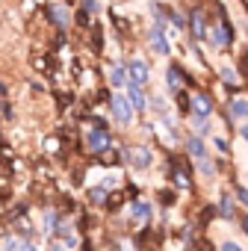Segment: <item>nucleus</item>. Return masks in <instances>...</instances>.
Masks as SVG:
<instances>
[{"label": "nucleus", "mask_w": 248, "mask_h": 251, "mask_svg": "<svg viewBox=\"0 0 248 251\" xmlns=\"http://www.w3.org/2000/svg\"><path fill=\"white\" fill-rule=\"evenodd\" d=\"M109 103H112V112H115V118L118 121H124V124H127L133 115H130V106H127V100H124L121 95H112L109 98Z\"/></svg>", "instance_id": "obj_1"}, {"label": "nucleus", "mask_w": 248, "mask_h": 251, "mask_svg": "<svg viewBox=\"0 0 248 251\" xmlns=\"http://www.w3.org/2000/svg\"><path fill=\"white\" fill-rule=\"evenodd\" d=\"M86 142H89V151H95V154H98V151L109 148V142H112V139H109V133H106V130H92Z\"/></svg>", "instance_id": "obj_2"}, {"label": "nucleus", "mask_w": 248, "mask_h": 251, "mask_svg": "<svg viewBox=\"0 0 248 251\" xmlns=\"http://www.w3.org/2000/svg\"><path fill=\"white\" fill-rule=\"evenodd\" d=\"M127 157H130V163H133L136 169H148V166H151V151H148V148H142V145L130 148V151H127Z\"/></svg>", "instance_id": "obj_3"}, {"label": "nucleus", "mask_w": 248, "mask_h": 251, "mask_svg": "<svg viewBox=\"0 0 248 251\" xmlns=\"http://www.w3.org/2000/svg\"><path fill=\"white\" fill-rule=\"evenodd\" d=\"M130 83H136V86L148 83V65H145L142 59H133V62H130Z\"/></svg>", "instance_id": "obj_4"}, {"label": "nucleus", "mask_w": 248, "mask_h": 251, "mask_svg": "<svg viewBox=\"0 0 248 251\" xmlns=\"http://www.w3.org/2000/svg\"><path fill=\"white\" fill-rule=\"evenodd\" d=\"M192 106H195V112H198V118H207V115L213 112V100H210V95H195V100H192Z\"/></svg>", "instance_id": "obj_5"}, {"label": "nucleus", "mask_w": 248, "mask_h": 251, "mask_svg": "<svg viewBox=\"0 0 248 251\" xmlns=\"http://www.w3.org/2000/svg\"><path fill=\"white\" fill-rule=\"evenodd\" d=\"M151 48L157 53H169V42H166V36H163L160 27H154V33H151Z\"/></svg>", "instance_id": "obj_6"}, {"label": "nucleus", "mask_w": 248, "mask_h": 251, "mask_svg": "<svg viewBox=\"0 0 248 251\" xmlns=\"http://www.w3.org/2000/svg\"><path fill=\"white\" fill-rule=\"evenodd\" d=\"M127 98H130L133 109H142V106H145V95H142V89H139L136 83H130V89H127Z\"/></svg>", "instance_id": "obj_7"}, {"label": "nucleus", "mask_w": 248, "mask_h": 251, "mask_svg": "<svg viewBox=\"0 0 248 251\" xmlns=\"http://www.w3.org/2000/svg\"><path fill=\"white\" fill-rule=\"evenodd\" d=\"M192 33H195V39H198V42L207 36V27H204V18H201V12H195V15H192Z\"/></svg>", "instance_id": "obj_8"}, {"label": "nucleus", "mask_w": 248, "mask_h": 251, "mask_svg": "<svg viewBox=\"0 0 248 251\" xmlns=\"http://www.w3.org/2000/svg\"><path fill=\"white\" fill-rule=\"evenodd\" d=\"M186 148H189V154H192V157H198V160H207V157H204V154H207V151H204V142H201L198 136H192Z\"/></svg>", "instance_id": "obj_9"}, {"label": "nucleus", "mask_w": 248, "mask_h": 251, "mask_svg": "<svg viewBox=\"0 0 248 251\" xmlns=\"http://www.w3.org/2000/svg\"><path fill=\"white\" fill-rule=\"evenodd\" d=\"M230 115H233V118H248V100H242V98L233 100V103H230Z\"/></svg>", "instance_id": "obj_10"}, {"label": "nucleus", "mask_w": 248, "mask_h": 251, "mask_svg": "<svg viewBox=\"0 0 248 251\" xmlns=\"http://www.w3.org/2000/svg\"><path fill=\"white\" fill-rule=\"evenodd\" d=\"M174 183H177L180 189H192V180H189V175H186L183 169H174Z\"/></svg>", "instance_id": "obj_11"}, {"label": "nucleus", "mask_w": 248, "mask_h": 251, "mask_svg": "<svg viewBox=\"0 0 248 251\" xmlns=\"http://www.w3.org/2000/svg\"><path fill=\"white\" fill-rule=\"evenodd\" d=\"M180 80H183L180 65H172V68H169V86H172V89H177V86H180Z\"/></svg>", "instance_id": "obj_12"}, {"label": "nucleus", "mask_w": 248, "mask_h": 251, "mask_svg": "<svg viewBox=\"0 0 248 251\" xmlns=\"http://www.w3.org/2000/svg\"><path fill=\"white\" fill-rule=\"evenodd\" d=\"M50 18H53L56 24H68V15H65V9H59V6H53V9H50Z\"/></svg>", "instance_id": "obj_13"}, {"label": "nucleus", "mask_w": 248, "mask_h": 251, "mask_svg": "<svg viewBox=\"0 0 248 251\" xmlns=\"http://www.w3.org/2000/svg\"><path fill=\"white\" fill-rule=\"evenodd\" d=\"M148 213H151V207H148L145 201H139V204L133 207V216H136V219H148Z\"/></svg>", "instance_id": "obj_14"}, {"label": "nucleus", "mask_w": 248, "mask_h": 251, "mask_svg": "<svg viewBox=\"0 0 248 251\" xmlns=\"http://www.w3.org/2000/svg\"><path fill=\"white\" fill-rule=\"evenodd\" d=\"M109 83H112V86H121V83H124V71H121V68H112V71H109Z\"/></svg>", "instance_id": "obj_15"}, {"label": "nucleus", "mask_w": 248, "mask_h": 251, "mask_svg": "<svg viewBox=\"0 0 248 251\" xmlns=\"http://www.w3.org/2000/svg\"><path fill=\"white\" fill-rule=\"evenodd\" d=\"M222 216H227V219L233 216V204H230V198H227V195H222Z\"/></svg>", "instance_id": "obj_16"}, {"label": "nucleus", "mask_w": 248, "mask_h": 251, "mask_svg": "<svg viewBox=\"0 0 248 251\" xmlns=\"http://www.w3.org/2000/svg\"><path fill=\"white\" fill-rule=\"evenodd\" d=\"M222 80H224V83H236V74H233V68H227V65H224V68H222Z\"/></svg>", "instance_id": "obj_17"}, {"label": "nucleus", "mask_w": 248, "mask_h": 251, "mask_svg": "<svg viewBox=\"0 0 248 251\" xmlns=\"http://www.w3.org/2000/svg\"><path fill=\"white\" fill-rule=\"evenodd\" d=\"M92 50H100V27H95L92 33Z\"/></svg>", "instance_id": "obj_18"}, {"label": "nucleus", "mask_w": 248, "mask_h": 251, "mask_svg": "<svg viewBox=\"0 0 248 251\" xmlns=\"http://www.w3.org/2000/svg\"><path fill=\"white\" fill-rule=\"evenodd\" d=\"M3 248H6V251H15V248H18V242H15L9 233H6V239H3Z\"/></svg>", "instance_id": "obj_19"}, {"label": "nucleus", "mask_w": 248, "mask_h": 251, "mask_svg": "<svg viewBox=\"0 0 248 251\" xmlns=\"http://www.w3.org/2000/svg\"><path fill=\"white\" fill-rule=\"evenodd\" d=\"M236 195H239V201L248 207V189H245V186H236Z\"/></svg>", "instance_id": "obj_20"}, {"label": "nucleus", "mask_w": 248, "mask_h": 251, "mask_svg": "<svg viewBox=\"0 0 248 251\" xmlns=\"http://www.w3.org/2000/svg\"><path fill=\"white\" fill-rule=\"evenodd\" d=\"M201 172H204V175H207V177H210V175H213V166H210V163H207V160H201Z\"/></svg>", "instance_id": "obj_21"}, {"label": "nucleus", "mask_w": 248, "mask_h": 251, "mask_svg": "<svg viewBox=\"0 0 248 251\" xmlns=\"http://www.w3.org/2000/svg\"><path fill=\"white\" fill-rule=\"evenodd\" d=\"M222 251H242V248H239L236 242H224V245H222Z\"/></svg>", "instance_id": "obj_22"}, {"label": "nucleus", "mask_w": 248, "mask_h": 251, "mask_svg": "<svg viewBox=\"0 0 248 251\" xmlns=\"http://www.w3.org/2000/svg\"><path fill=\"white\" fill-rule=\"evenodd\" d=\"M177 103H180V106H183V109H189V100H186V98H183V92H180V95H177Z\"/></svg>", "instance_id": "obj_23"}, {"label": "nucleus", "mask_w": 248, "mask_h": 251, "mask_svg": "<svg viewBox=\"0 0 248 251\" xmlns=\"http://www.w3.org/2000/svg\"><path fill=\"white\" fill-rule=\"evenodd\" d=\"M3 115H6V121H12V106L9 103H3Z\"/></svg>", "instance_id": "obj_24"}, {"label": "nucleus", "mask_w": 248, "mask_h": 251, "mask_svg": "<svg viewBox=\"0 0 248 251\" xmlns=\"http://www.w3.org/2000/svg\"><path fill=\"white\" fill-rule=\"evenodd\" d=\"M86 9H89V12L95 9V0H86Z\"/></svg>", "instance_id": "obj_25"}, {"label": "nucleus", "mask_w": 248, "mask_h": 251, "mask_svg": "<svg viewBox=\"0 0 248 251\" xmlns=\"http://www.w3.org/2000/svg\"><path fill=\"white\" fill-rule=\"evenodd\" d=\"M242 139L248 142V124H245V127H242Z\"/></svg>", "instance_id": "obj_26"}, {"label": "nucleus", "mask_w": 248, "mask_h": 251, "mask_svg": "<svg viewBox=\"0 0 248 251\" xmlns=\"http://www.w3.org/2000/svg\"><path fill=\"white\" fill-rule=\"evenodd\" d=\"M21 251H39V248H36V245H24Z\"/></svg>", "instance_id": "obj_27"}, {"label": "nucleus", "mask_w": 248, "mask_h": 251, "mask_svg": "<svg viewBox=\"0 0 248 251\" xmlns=\"http://www.w3.org/2000/svg\"><path fill=\"white\" fill-rule=\"evenodd\" d=\"M50 251H68V248H62V245H53V248H50Z\"/></svg>", "instance_id": "obj_28"}, {"label": "nucleus", "mask_w": 248, "mask_h": 251, "mask_svg": "<svg viewBox=\"0 0 248 251\" xmlns=\"http://www.w3.org/2000/svg\"><path fill=\"white\" fill-rule=\"evenodd\" d=\"M245 233H248V219H245Z\"/></svg>", "instance_id": "obj_29"}]
</instances>
